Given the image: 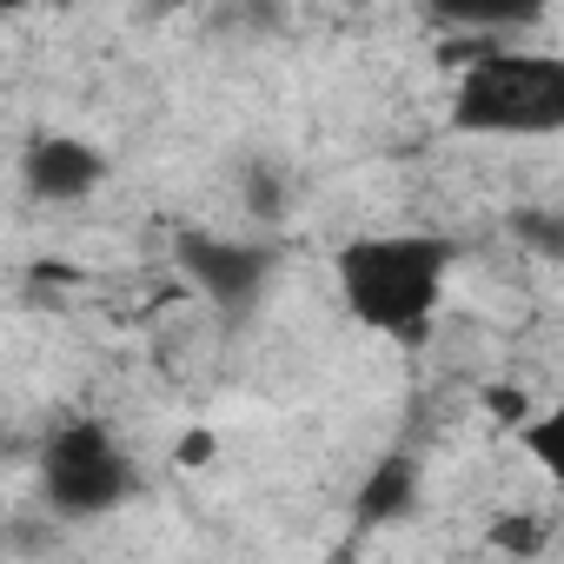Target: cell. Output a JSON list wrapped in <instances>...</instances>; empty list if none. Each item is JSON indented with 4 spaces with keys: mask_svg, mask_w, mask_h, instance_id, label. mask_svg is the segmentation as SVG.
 Segmentation results:
<instances>
[{
    "mask_svg": "<svg viewBox=\"0 0 564 564\" xmlns=\"http://www.w3.org/2000/svg\"><path fill=\"white\" fill-rule=\"evenodd\" d=\"M438 28H465V34H518L544 21V0H425Z\"/></svg>",
    "mask_w": 564,
    "mask_h": 564,
    "instance_id": "obj_7",
    "label": "cell"
},
{
    "mask_svg": "<svg viewBox=\"0 0 564 564\" xmlns=\"http://www.w3.org/2000/svg\"><path fill=\"white\" fill-rule=\"evenodd\" d=\"M491 544H505V551H538V544H544V524H498Z\"/></svg>",
    "mask_w": 564,
    "mask_h": 564,
    "instance_id": "obj_13",
    "label": "cell"
},
{
    "mask_svg": "<svg viewBox=\"0 0 564 564\" xmlns=\"http://www.w3.org/2000/svg\"><path fill=\"white\" fill-rule=\"evenodd\" d=\"M213 452H219V438H213L206 425H193V432H180V438H173V465H180V471L213 465Z\"/></svg>",
    "mask_w": 564,
    "mask_h": 564,
    "instance_id": "obj_11",
    "label": "cell"
},
{
    "mask_svg": "<svg viewBox=\"0 0 564 564\" xmlns=\"http://www.w3.org/2000/svg\"><path fill=\"white\" fill-rule=\"evenodd\" d=\"M511 232H524V239H531V252H557V246H564L557 213H511Z\"/></svg>",
    "mask_w": 564,
    "mask_h": 564,
    "instance_id": "obj_10",
    "label": "cell"
},
{
    "mask_svg": "<svg viewBox=\"0 0 564 564\" xmlns=\"http://www.w3.org/2000/svg\"><path fill=\"white\" fill-rule=\"evenodd\" d=\"M173 259H180V272L193 279V293H199V300H213L219 313L252 306V300L265 293L272 265H279V252H272V246L226 239V232H180Z\"/></svg>",
    "mask_w": 564,
    "mask_h": 564,
    "instance_id": "obj_4",
    "label": "cell"
},
{
    "mask_svg": "<svg viewBox=\"0 0 564 564\" xmlns=\"http://www.w3.org/2000/svg\"><path fill=\"white\" fill-rule=\"evenodd\" d=\"M100 180H107L100 147H87V140H74V133H34L28 153H21V186H28V199H41V206H74V199H87Z\"/></svg>",
    "mask_w": 564,
    "mask_h": 564,
    "instance_id": "obj_5",
    "label": "cell"
},
{
    "mask_svg": "<svg viewBox=\"0 0 564 564\" xmlns=\"http://www.w3.org/2000/svg\"><path fill=\"white\" fill-rule=\"evenodd\" d=\"M41 498L61 518H107L133 498V458L100 419H67L41 445Z\"/></svg>",
    "mask_w": 564,
    "mask_h": 564,
    "instance_id": "obj_3",
    "label": "cell"
},
{
    "mask_svg": "<svg viewBox=\"0 0 564 564\" xmlns=\"http://www.w3.org/2000/svg\"><path fill=\"white\" fill-rule=\"evenodd\" d=\"M452 259H458V246L445 232H366V239L339 246L333 279H339L346 313L366 333H386V339L412 346L438 319Z\"/></svg>",
    "mask_w": 564,
    "mask_h": 564,
    "instance_id": "obj_1",
    "label": "cell"
},
{
    "mask_svg": "<svg viewBox=\"0 0 564 564\" xmlns=\"http://www.w3.org/2000/svg\"><path fill=\"white\" fill-rule=\"evenodd\" d=\"M485 412H491L498 425H518V419L531 412V399H524V386H485Z\"/></svg>",
    "mask_w": 564,
    "mask_h": 564,
    "instance_id": "obj_12",
    "label": "cell"
},
{
    "mask_svg": "<svg viewBox=\"0 0 564 564\" xmlns=\"http://www.w3.org/2000/svg\"><path fill=\"white\" fill-rule=\"evenodd\" d=\"M419 485H425L419 458H412V452H386V458L366 471L359 498H352L359 524H399V518H412V511H419Z\"/></svg>",
    "mask_w": 564,
    "mask_h": 564,
    "instance_id": "obj_6",
    "label": "cell"
},
{
    "mask_svg": "<svg viewBox=\"0 0 564 564\" xmlns=\"http://www.w3.org/2000/svg\"><path fill=\"white\" fill-rule=\"evenodd\" d=\"M239 199H246L252 219H286V173L265 166V160H252V166L239 173Z\"/></svg>",
    "mask_w": 564,
    "mask_h": 564,
    "instance_id": "obj_8",
    "label": "cell"
},
{
    "mask_svg": "<svg viewBox=\"0 0 564 564\" xmlns=\"http://www.w3.org/2000/svg\"><path fill=\"white\" fill-rule=\"evenodd\" d=\"M511 432L524 438V452H531V458H538L544 471H564V412H538V419L524 412V419H518Z\"/></svg>",
    "mask_w": 564,
    "mask_h": 564,
    "instance_id": "obj_9",
    "label": "cell"
},
{
    "mask_svg": "<svg viewBox=\"0 0 564 564\" xmlns=\"http://www.w3.org/2000/svg\"><path fill=\"white\" fill-rule=\"evenodd\" d=\"M452 127L478 140H551L564 133V61L531 47H478L452 87Z\"/></svg>",
    "mask_w": 564,
    "mask_h": 564,
    "instance_id": "obj_2",
    "label": "cell"
}]
</instances>
